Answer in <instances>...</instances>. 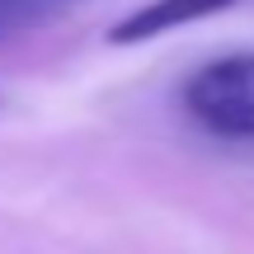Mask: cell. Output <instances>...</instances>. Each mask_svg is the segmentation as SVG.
Listing matches in <instances>:
<instances>
[{"mask_svg":"<svg viewBox=\"0 0 254 254\" xmlns=\"http://www.w3.org/2000/svg\"><path fill=\"white\" fill-rule=\"evenodd\" d=\"M184 113L221 141H254V52L202 62L184 80Z\"/></svg>","mask_w":254,"mask_h":254,"instance_id":"6da1fadb","label":"cell"},{"mask_svg":"<svg viewBox=\"0 0 254 254\" xmlns=\"http://www.w3.org/2000/svg\"><path fill=\"white\" fill-rule=\"evenodd\" d=\"M236 5H250V0H151V5L123 14L118 24L109 28V43L113 47H136V43H151V38H165L184 24H202V19H217Z\"/></svg>","mask_w":254,"mask_h":254,"instance_id":"7a4b0ae2","label":"cell"},{"mask_svg":"<svg viewBox=\"0 0 254 254\" xmlns=\"http://www.w3.org/2000/svg\"><path fill=\"white\" fill-rule=\"evenodd\" d=\"M62 14V5L52 0H0V38L24 33V28H43Z\"/></svg>","mask_w":254,"mask_h":254,"instance_id":"3957f363","label":"cell"},{"mask_svg":"<svg viewBox=\"0 0 254 254\" xmlns=\"http://www.w3.org/2000/svg\"><path fill=\"white\" fill-rule=\"evenodd\" d=\"M52 5H66V0H52Z\"/></svg>","mask_w":254,"mask_h":254,"instance_id":"277c9868","label":"cell"}]
</instances>
